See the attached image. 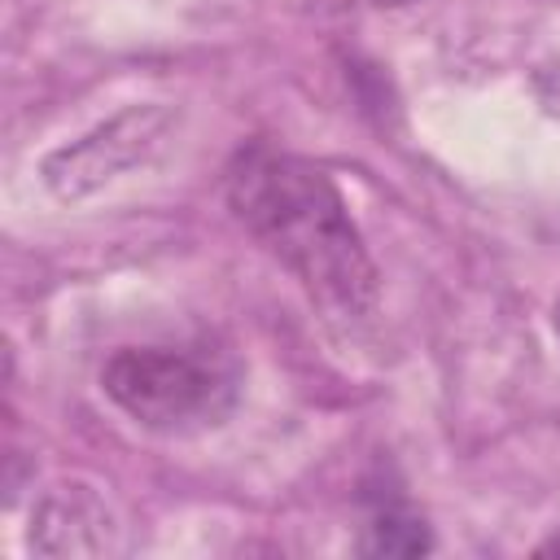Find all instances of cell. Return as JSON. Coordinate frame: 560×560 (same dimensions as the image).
Returning <instances> with one entry per match:
<instances>
[{
    "label": "cell",
    "mask_w": 560,
    "mask_h": 560,
    "mask_svg": "<svg viewBox=\"0 0 560 560\" xmlns=\"http://www.w3.org/2000/svg\"><path fill=\"white\" fill-rule=\"evenodd\" d=\"M228 206L245 232L306 289L328 324H363L376 311L381 276L332 175L267 140L228 162Z\"/></svg>",
    "instance_id": "1"
},
{
    "label": "cell",
    "mask_w": 560,
    "mask_h": 560,
    "mask_svg": "<svg viewBox=\"0 0 560 560\" xmlns=\"http://www.w3.org/2000/svg\"><path fill=\"white\" fill-rule=\"evenodd\" d=\"M101 389L153 433H201L232 416L241 372L210 346H122L105 359Z\"/></svg>",
    "instance_id": "2"
},
{
    "label": "cell",
    "mask_w": 560,
    "mask_h": 560,
    "mask_svg": "<svg viewBox=\"0 0 560 560\" xmlns=\"http://www.w3.org/2000/svg\"><path fill=\"white\" fill-rule=\"evenodd\" d=\"M171 127V109L162 105H136V109H122L118 118L92 127L83 140L57 149L48 162H44V184L74 201V197H88L96 192L101 184L118 179L127 166H136L149 149L162 144Z\"/></svg>",
    "instance_id": "3"
},
{
    "label": "cell",
    "mask_w": 560,
    "mask_h": 560,
    "mask_svg": "<svg viewBox=\"0 0 560 560\" xmlns=\"http://www.w3.org/2000/svg\"><path fill=\"white\" fill-rule=\"evenodd\" d=\"M114 512L83 481L52 486L31 516V547L44 556H101L114 547Z\"/></svg>",
    "instance_id": "4"
},
{
    "label": "cell",
    "mask_w": 560,
    "mask_h": 560,
    "mask_svg": "<svg viewBox=\"0 0 560 560\" xmlns=\"http://www.w3.org/2000/svg\"><path fill=\"white\" fill-rule=\"evenodd\" d=\"M359 547L368 556H420L433 551V534L424 516H416L398 494H372V512Z\"/></svg>",
    "instance_id": "5"
},
{
    "label": "cell",
    "mask_w": 560,
    "mask_h": 560,
    "mask_svg": "<svg viewBox=\"0 0 560 560\" xmlns=\"http://www.w3.org/2000/svg\"><path fill=\"white\" fill-rule=\"evenodd\" d=\"M538 551H542V556H560V534H556V538H547Z\"/></svg>",
    "instance_id": "6"
},
{
    "label": "cell",
    "mask_w": 560,
    "mask_h": 560,
    "mask_svg": "<svg viewBox=\"0 0 560 560\" xmlns=\"http://www.w3.org/2000/svg\"><path fill=\"white\" fill-rule=\"evenodd\" d=\"M551 324H556V337H560V302H556V311H551Z\"/></svg>",
    "instance_id": "7"
},
{
    "label": "cell",
    "mask_w": 560,
    "mask_h": 560,
    "mask_svg": "<svg viewBox=\"0 0 560 560\" xmlns=\"http://www.w3.org/2000/svg\"><path fill=\"white\" fill-rule=\"evenodd\" d=\"M372 4H389L394 9V4H411V0H372Z\"/></svg>",
    "instance_id": "8"
}]
</instances>
